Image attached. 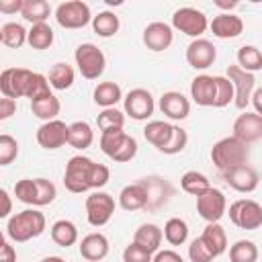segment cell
<instances>
[{
	"mask_svg": "<svg viewBox=\"0 0 262 262\" xmlns=\"http://www.w3.org/2000/svg\"><path fill=\"white\" fill-rule=\"evenodd\" d=\"M160 111L172 121H182L190 115V100L182 92L170 90L160 96Z\"/></svg>",
	"mask_w": 262,
	"mask_h": 262,
	"instance_id": "ac0fdd59",
	"label": "cell"
},
{
	"mask_svg": "<svg viewBox=\"0 0 262 262\" xmlns=\"http://www.w3.org/2000/svg\"><path fill=\"white\" fill-rule=\"evenodd\" d=\"M135 156H137V141H135V137L127 135L125 141H123V145L117 149V154L111 160H115L119 164H125V162H131Z\"/></svg>",
	"mask_w": 262,
	"mask_h": 262,
	"instance_id": "7dc6e473",
	"label": "cell"
},
{
	"mask_svg": "<svg viewBox=\"0 0 262 262\" xmlns=\"http://www.w3.org/2000/svg\"><path fill=\"white\" fill-rule=\"evenodd\" d=\"M94 160L86 158V156H74L68 160L66 164V172H63V184L70 192L74 194H82L86 190L92 188L90 180H92V170H94Z\"/></svg>",
	"mask_w": 262,
	"mask_h": 262,
	"instance_id": "3957f363",
	"label": "cell"
},
{
	"mask_svg": "<svg viewBox=\"0 0 262 262\" xmlns=\"http://www.w3.org/2000/svg\"><path fill=\"white\" fill-rule=\"evenodd\" d=\"M127 133L123 129H108V131H102L100 133V149L102 154H106L108 158H113L117 154V149L123 145Z\"/></svg>",
	"mask_w": 262,
	"mask_h": 262,
	"instance_id": "ab89813d",
	"label": "cell"
},
{
	"mask_svg": "<svg viewBox=\"0 0 262 262\" xmlns=\"http://www.w3.org/2000/svg\"><path fill=\"white\" fill-rule=\"evenodd\" d=\"M49 233H51V239H53L57 246H61V248H70V246H74V244L78 242V227H76L70 219H59V221H55V223L51 225Z\"/></svg>",
	"mask_w": 262,
	"mask_h": 262,
	"instance_id": "83f0119b",
	"label": "cell"
},
{
	"mask_svg": "<svg viewBox=\"0 0 262 262\" xmlns=\"http://www.w3.org/2000/svg\"><path fill=\"white\" fill-rule=\"evenodd\" d=\"M59 111H61V102H59V98L55 94H49L45 98H39V100H33L31 102V113L37 119H43L45 123L57 119Z\"/></svg>",
	"mask_w": 262,
	"mask_h": 262,
	"instance_id": "4dcf8cb0",
	"label": "cell"
},
{
	"mask_svg": "<svg viewBox=\"0 0 262 262\" xmlns=\"http://www.w3.org/2000/svg\"><path fill=\"white\" fill-rule=\"evenodd\" d=\"M221 176H223V180H225L233 190H237V192H254V190L258 188V182H260L258 172H256L252 166H248V164L237 166V168H233V170H229V172H223Z\"/></svg>",
	"mask_w": 262,
	"mask_h": 262,
	"instance_id": "e0dca14e",
	"label": "cell"
},
{
	"mask_svg": "<svg viewBox=\"0 0 262 262\" xmlns=\"http://www.w3.org/2000/svg\"><path fill=\"white\" fill-rule=\"evenodd\" d=\"M162 237H164V231L156 223H143L133 233V242L137 246H141L143 250H147L149 254H158L160 252Z\"/></svg>",
	"mask_w": 262,
	"mask_h": 262,
	"instance_id": "603a6c76",
	"label": "cell"
},
{
	"mask_svg": "<svg viewBox=\"0 0 262 262\" xmlns=\"http://www.w3.org/2000/svg\"><path fill=\"white\" fill-rule=\"evenodd\" d=\"M115 213V199L108 192L94 190L86 196V219L92 227H102L111 221Z\"/></svg>",
	"mask_w": 262,
	"mask_h": 262,
	"instance_id": "9c48e42d",
	"label": "cell"
},
{
	"mask_svg": "<svg viewBox=\"0 0 262 262\" xmlns=\"http://www.w3.org/2000/svg\"><path fill=\"white\" fill-rule=\"evenodd\" d=\"M51 14V6L45 0H25L20 16L25 20H29L31 25H39V23H47Z\"/></svg>",
	"mask_w": 262,
	"mask_h": 262,
	"instance_id": "1f68e13d",
	"label": "cell"
},
{
	"mask_svg": "<svg viewBox=\"0 0 262 262\" xmlns=\"http://www.w3.org/2000/svg\"><path fill=\"white\" fill-rule=\"evenodd\" d=\"M258 260V246L252 239H237L229 246V262H256Z\"/></svg>",
	"mask_w": 262,
	"mask_h": 262,
	"instance_id": "74e56055",
	"label": "cell"
},
{
	"mask_svg": "<svg viewBox=\"0 0 262 262\" xmlns=\"http://www.w3.org/2000/svg\"><path fill=\"white\" fill-rule=\"evenodd\" d=\"M227 78L231 80L233 84V90H235V98H233V104L237 108H246L250 102H252V94H254V86H256V78L254 74L242 70L237 63L233 66H227Z\"/></svg>",
	"mask_w": 262,
	"mask_h": 262,
	"instance_id": "30bf717a",
	"label": "cell"
},
{
	"mask_svg": "<svg viewBox=\"0 0 262 262\" xmlns=\"http://www.w3.org/2000/svg\"><path fill=\"white\" fill-rule=\"evenodd\" d=\"M96 125L102 131H108V129H123L125 125V113H121L117 106L113 108H102L96 117Z\"/></svg>",
	"mask_w": 262,
	"mask_h": 262,
	"instance_id": "f35d334b",
	"label": "cell"
},
{
	"mask_svg": "<svg viewBox=\"0 0 262 262\" xmlns=\"http://www.w3.org/2000/svg\"><path fill=\"white\" fill-rule=\"evenodd\" d=\"M215 88H217V94H215V106L217 108H223L229 102H233L235 90H233V84L227 76H215Z\"/></svg>",
	"mask_w": 262,
	"mask_h": 262,
	"instance_id": "60d3db41",
	"label": "cell"
},
{
	"mask_svg": "<svg viewBox=\"0 0 262 262\" xmlns=\"http://www.w3.org/2000/svg\"><path fill=\"white\" fill-rule=\"evenodd\" d=\"M237 66L250 74L262 70V51L256 45H242L237 49Z\"/></svg>",
	"mask_w": 262,
	"mask_h": 262,
	"instance_id": "e575fe53",
	"label": "cell"
},
{
	"mask_svg": "<svg viewBox=\"0 0 262 262\" xmlns=\"http://www.w3.org/2000/svg\"><path fill=\"white\" fill-rule=\"evenodd\" d=\"M172 27L192 39H201V35L209 29V20L205 16V12L192 8V6H182L178 10H174L172 14Z\"/></svg>",
	"mask_w": 262,
	"mask_h": 262,
	"instance_id": "5b68a950",
	"label": "cell"
},
{
	"mask_svg": "<svg viewBox=\"0 0 262 262\" xmlns=\"http://www.w3.org/2000/svg\"><path fill=\"white\" fill-rule=\"evenodd\" d=\"M94 141V131L90 127V123L86 121H74L70 125V133H68V145H72L74 149H86L90 147Z\"/></svg>",
	"mask_w": 262,
	"mask_h": 262,
	"instance_id": "4316f807",
	"label": "cell"
},
{
	"mask_svg": "<svg viewBox=\"0 0 262 262\" xmlns=\"http://www.w3.org/2000/svg\"><path fill=\"white\" fill-rule=\"evenodd\" d=\"M225 211H227V201L219 188L211 186L207 192L196 196V213L207 223H219V219L225 215Z\"/></svg>",
	"mask_w": 262,
	"mask_h": 262,
	"instance_id": "8fae6325",
	"label": "cell"
},
{
	"mask_svg": "<svg viewBox=\"0 0 262 262\" xmlns=\"http://www.w3.org/2000/svg\"><path fill=\"white\" fill-rule=\"evenodd\" d=\"M141 39H143V45L147 49H151V51H166L172 45V41H174V33H172L170 25L156 20V23H149L143 29Z\"/></svg>",
	"mask_w": 262,
	"mask_h": 262,
	"instance_id": "2e32d148",
	"label": "cell"
},
{
	"mask_svg": "<svg viewBox=\"0 0 262 262\" xmlns=\"http://www.w3.org/2000/svg\"><path fill=\"white\" fill-rule=\"evenodd\" d=\"M119 27H121V20H119V16H117L115 12H111V10H102V12H98V14L92 18V29H94V33H96L98 37H104V39L113 37V35L119 31Z\"/></svg>",
	"mask_w": 262,
	"mask_h": 262,
	"instance_id": "d6a6232c",
	"label": "cell"
},
{
	"mask_svg": "<svg viewBox=\"0 0 262 262\" xmlns=\"http://www.w3.org/2000/svg\"><path fill=\"white\" fill-rule=\"evenodd\" d=\"M108 178H111V170H108L104 164H94V170H92V180H90L92 188H94V190L102 188V186L108 182Z\"/></svg>",
	"mask_w": 262,
	"mask_h": 262,
	"instance_id": "681fc988",
	"label": "cell"
},
{
	"mask_svg": "<svg viewBox=\"0 0 262 262\" xmlns=\"http://www.w3.org/2000/svg\"><path fill=\"white\" fill-rule=\"evenodd\" d=\"M74 59H76L78 72L86 80H98L104 72V66H106V57H104L102 49H98L94 43L78 45L74 51Z\"/></svg>",
	"mask_w": 262,
	"mask_h": 262,
	"instance_id": "277c9868",
	"label": "cell"
},
{
	"mask_svg": "<svg viewBox=\"0 0 262 262\" xmlns=\"http://www.w3.org/2000/svg\"><path fill=\"white\" fill-rule=\"evenodd\" d=\"M252 106H254V113H258L262 117V86L254 90V94H252Z\"/></svg>",
	"mask_w": 262,
	"mask_h": 262,
	"instance_id": "9f6ffc18",
	"label": "cell"
},
{
	"mask_svg": "<svg viewBox=\"0 0 262 262\" xmlns=\"http://www.w3.org/2000/svg\"><path fill=\"white\" fill-rule=\"evenodd\" d=\"M35 72L27 68H6L0 74V92L6 98H20L29 94V86Z\"/></svg>",
	"mask_w": 262,
	"mask_h": 262,
	"instance_id": "8992f818",
	"label": "cell"
},
{
	"mask_svg": "<svg viewBox=\"0 0 262 262\" xmlns=\"http://www.w3.org/2000/svg\"><path fill=\"white\" fill-rule=\"evenodd\" d=\"M151 262H184V260H182V256H180L178 252H174V250H160V252L154 256Z\"/></svg>",
	"mask_w": 262,
	"mask_h": 262,
	"instance_id": "f5cc1de1",
	"label": "cell"
},
{
	"mask_svg": "<svg viewBox=\"0 0 262 262\" xmlns=\"http://www.w3.org/2000/svg\"><path fill=\"white\" fill-rule=\"evenodd\" d=\"M199 237L209 248L213 258H219L221 254H225V250H227V235H225V229L219 223H207V227L203 229V233Z\"/></svg>",
	"mask_w": 262,
	"mask_h": 262,
	"instance_id": "cb8c5ba5",
	"label": "cell"
},
{
	"mask_svg": "<svg viewBox=\"0 0 262 262\" xmlns=\"http://www.w3.org/2000/svg\"><path fill=\"white\" fill-rule=\"evenodd\" d=\"M186 143H188V133H186V129H182L180 125H174L168 143H166L160 151L166 154V156H174V154H180V151L186 147Z\"/></svg>",
	"mask_w": 262,
	"mask_h": 262,
	"instance_id": "7bdbcfd3",
	"label": "cell"
},
{
	"mask_svg": "<svg viewBox=\"0 0 262 262\" xmlns=\"http://www.w3.org/2000/svg\"><path fill=\"white\" fill-rule=\"evenodd\" d=\"M29 39V31L20 25V23H4L0 27V41L2 45L10 47V49H18L27 43Z\"/></svg>",
	"mask_w": 262,
	"mask_h": 262,
	"instance_id": "f1b7e54d",
	"label": "cell"
},
{
	"mask_svg": "<svg viewBox=\"0 0 262 262\" xmlns=\"http://www.w3.org/2000/svg\"><path fill=\"white\" fill-rule=\"evenodd\" d=\"M27 43L33 47V49H49L53 45V29L47 25V23H39V25H33L29 29V39Z\"/></svg>",
	"mask_w": 262,
	"mask_h": 262,
	"instance_id": "d590c367",
	"label": "cell"
},
{
	"mask_svg": "<svg viewBox=\"0 0 262 262\" xmlns=\"http://www.w3.org/2000/svg\"><path fill=\"white\" fill-rule=\"evenodd\" d=\"M217 57V49L209 39H192L186 47V61L194 70H207L213 66Z\"/></svg>",
	"mask_w": 262,
	"mask_h": 262,
	"instance_id": "5bb4252c",
	"label": "cell"
},
{
	"mask_svg": "<svg viewBox=\"0 0 262 262\" xmlns=\"http://www.w3.org/2000/svg\"><path fill=\"white\" fill-rule=\"evenodd\" d=\"M215 4H217V6H219V8H233V6H237V4H235V2H221V0H217V2H215Z\"/></svg>",
	"mask_w": 262,
	"mask_h": 262,
	"instance_id": "6f0895ef",
	"label": "cell"
},
{
	"mask_svg": "<svg viewBox=\"0 0 262 262\" xmlns=\"http://www.w3.org/2000/svg\"><path fill=\"white\" fill-rule=\"evenodd\" d=\"M188 258H190V262H213L215 260L213 254L209 252V248L203 244L201 237H194L190 242V246H188Z\"/></svg>",
	"mask_w": 262,
	"mask_h": 262,
	"instance_id": "bcb514c9",
	"label": "cell"
},
{
	"mask_svg": "<svg viewBox=\"0 0 262 262\" xmlns=\"http://www.w3.org/2000/svg\"><path fill=\"white\" fill-rule=\"evenodd\" d=\"M0 201H2V209H0V217H8L10 215V209H12V201H10V194L8 190H0Z\"/></svg>",
	"mask_w": 262,
	"mask_h": 262,
	"instance_id": "11a10c76",
	"label": "cell"
},
{
	"mask_svg": "<svg viewBox=\"0 0 262 262\" xmlns=\"http://www.w3.org/2000/svg\"><path fill=\"white\" fill-rule=\"evenodd\" d=\"M94 16L90 14V6L82 0H70L61 2L55 8V20L63 29H82L86 27Z\"/></svg>",
	"mask_w": 262,
	"mask_h": 262,
	"instance_id": "ba28073f",
	"label": "cell"
},
{
	"mask_svg": "<svg viewBox=\"0 0 262 262\" xmlns=\"http://www.w3.org/2000/svg\"><path fill=\"white\" fill-rule=\"evenodd\" d=\"M45 215L37 209H25L12 217H8V223H6V235L16 242V244H23V242H29L33 237H39L43 231H45Z\"/></svg>",
	"mask_w": 262,
	"mask_h": 262,
	"instance_id": "6da1fadb",
	"label": "cell"
},
{
	"mask_svg": "<svg viewBox=\"0 0 262 262\" xmlns=\"http://www.w3.org/2000/svg\"><path fill=\"white\" fill-rule=\"evenodd\" d=\"M123 108H125V115H129L131 119L145 121V119H149L154 115V108H156L154 96L145 88H133L123 98Z\"/></svg>",
	"mask_w": 262,
	"mask_h": 262,
	"instance_id": "7c38bea8",
	"label": "cell"
},
{
	"mask_svg": "<svg viewBox=\"0 0 262 262\" xmlns=\"http://www.w3.org/2000/svg\"><path fill=\"white\" fill-rule=\"evenodd\" d=\"M92 98L98 106L113 108L123 98V92H121V86L117 82H100V84H96V88L92 92Z\"/></svg>",
	"mask_w": 262,
	"mask_h": 262,
	"instance_id": "d4e9b609",
	"label": "cell"
},
{
	"mask_svg": "<svg viewBox=\"0 0 262 262\" xmlns=\"http://www.w3.org/2000/svg\"><path fill=\"white\" fill-rule=\"evenodd\" d=\"M78 250H80V256H82L84 260H88V262H98V260L106 258V254H108V239H106L104 233L92 231V233H88V235L82 237Z\"/></svg>",
	"mask_w": 262,
	"mask_h": 262,
	"instance_id": "ffe728a7",
	"label": "cell"
},
{
	"mask_svg": "<svg viewBox=\"0 0 262 262\" xmlns=\"http://www.w3.org/2000/svg\"><path fill=\"white\" fill-rule=\"evenodd\" d=\"M23 4L25 0H2L0 2V12H6V14H12V12H20L23 10Z\"/></svg>",
	"mask_w": 262,
	"mask_h": 262,
	"instance_id": "db71d44e",
	"label": "cell"
},
{
	"mask_svg": "<svg viewBox=\"0 0 262 262\" xmlns=\"http://www.w3.org/2000/svg\"><path fill=\"white\" fill-rule=\"evenodd\" d=\"M172 129H174V125H170L166 121H149L143 127V137H145L147 143H151L154 147L162 149L168 143V139L172 135Z\"/></svg>",
	"mask_w": 262,
	"mask_h": 262,
	"instance_id": "484cf974",
	"label": "cell"
},
{
	"mask_svg": "<svg viewBox=\"0 0 262 262\" xmlns=\"http://www.w3.org/2000/svg\"><path fill=\"white\" fill-rule=\"evenodd\" d=\"M0 262H16V250L6 239L0 242Z\"/></svg>",
	"mask_w": 262,
	"mask_h": 262,
	"instance_id": "816d5d0a",
	"label": "cell"
},
{
	"mask_svg": "<svg viewBox=\"0 0 262 262\" xmlns=\"http://www.w3.org/2000/svg\"><path fill=\"white\" fill-rule=\"evenodd\" d=\"M68 133H70V125H66L59 119H53L37 129V143L43 149H59L61 145L68 143Z\"/></svg>",
	"mask_w": 262,
	"mask_h": 262,
	"instance_id": "4fadbf2b",
	"label": "cell"
},
{
	"mask_svg": "<svg viewBox=\"0 0 262 262\" xmlns=\"http://www.w3.org/2000/svg\"><path fill=\"white\" fill-rule=\"evenodd\" d=\"M248 156H250L248 145L242 143L239 139H235L233 135L219 139L211 147V162L221 174L229 172V170H233L237 166H244L248 162Z\"/></svg>",
	"mask_w": 262,
	"mask_h": 262,
	"instance_id": "7a4b0ae2",
	"label": "cell"
},
{
	"mask_svg": "<svg viewBox=\"0 0 262 262\" xmlns=\"http://www.w3.org/2000/svg\"><path fill=\"white\" fill-rule=\"evenodd\" d=\"M215 76L201 74L190 82V98L199 106H215Z\"/></svg>",
	"mask_w": 262,
	"mask_h": 262,
	"instance_id": "44dd1931",
	"label": "cell"
},
{
	"mask_svg": "<svg viewBox=\"0 0 262 262\" xmlns=\"http://www.w3.org/2000/svg\"><path fill=\"white\" fill-rule=\"evenodd\" d=\"M18 156V141L12 135H0V166H8Z\"/></svg>",
	"mask_w": 262,
	"mask_h": 262,
	"instance_id": "ee69618b",
	"label": "cell"
},
{
	"mask_svg": "<svg viewBox=\"0 0 262 262\" xmlns=\"http://www.w3.org/2000/svg\"><path fill=\"white\" fill-rule=\"evenodd\" d=\"M37 180V207H45L51 205L57 196V188L51 180L47 178H35Z\"/></svg>",
	"mask_w": 262,
	"mask_h": 262,
	"instance_id": "f6af8a7d",
	"label": "cell"
},
{
	"mask_svg": "<svg viewBox=\"0 0 262 262\" xmlns=\"http://www.w3.org/2000/svg\"><path fill=\"white\" fill-rule=\"evenodd\" d=\"M180 186L184 192L192 194V196H201L203 192H207L211 188V182L209 178L203 174V172H196V170H188L182 174L180 178Z\"/></svg>",
	"mask_w": 262,
	"mask_h": 262,
	"instance_id": "836d02e7",
	"label": "cell"
},
{
	"mask_svg": "<svg viewBox=\"0 0 262 262\" xmlns=\"http://www.w3.org/2000/svg\"><path fill=\"white\" fill-rule=\"evenodd\" d=\"M47 78H49L51 88H55V90H68V88H72V84L76 80V72H74V68L70 63L57 61L49 70V76Z\"/></svg>",
	"mask_w": 262,
	"mask_h": 262,
	"instance_id": "f546056e",
	"label": "cell"
},
{
	"mask_svg": "<svg viewBox=\"0 0 262 262\" xmlns=\"http://www.w3.org/2000/svg\"><path fill=\"white\" fill-rule=\"evenodd\" d=\"M39 262H66V260L59 258V256H47V258H43V260H39Z\"/></svg>",
	"mask_w": 262,
	"mask_h": 262,
	"instance_id": "680465c9",
	"label": "cell"
},
{
	"mask_svg": "<svg viewBox=\"0 0 262 262\" xmlns=\"http://www.w3.org/2000/svg\"><path fill=\"white\" fill-rule=\"evenodd\" d=\"M14 113H16V100L2 96V98H0V121L10 119Z\"/></svg>",
	"mask_w": 262,
	"mask_h": 262,
	"instance_id": "f907efd6",
	"label": "cell"
},
{
	"mask_svg": "<svg viewBox=\"0 0 262 262\" xmlns=\"http://www.w3.org/2000/svg\"><path fill=\"white\" fill-rule=\"evenodd\" d=\"M162 231H164V237L170 246H182L188 237V223L180 217H172L166 221Z\"/></svg>",
	"mask_w": 262,
	"mask_h": 262,
	"instance_id": "8d00e7d4",
	"label": "cell"
},
{
	"mask_svg": "<svg viewBox=\"0 0 262 262\" xmlns=\"http://www.w3.org/2000/svg\"><path fill=\"white\" fill-rule=\"evenodd\" d=\"M209 29L217 39H235L244 31V20L237 14L221 12V14L213 16V20L209 23Z\"/></svg>",
	"mask_w": 262,
	"mask_h": 262,
	"instance_id": "d6986e66",
	"label": "cell"
},
{
	"mask_svg": "<svg viewBox=\"0 0 262 262\" xmlns=\"http://www.w3.org/2000/svg\"><path fill=\"white\" fill-rule=\"evenodd\" d=\"M14 196L25 203L37 207V180L35 178H23L14 184Z\"/></svg>",
	"mask_w": 262,
	"mask_h": 262,
	"instance_id": "b9f144b4",
	"label": "cell"
},
{
	"mask_svg": "<svg viewBox=\"0 0 262 262\" xmlns=\"http://www.w3.org/2000/svg\"><path fill=\"white\" fill-rule=\"evenodd\" d=\"M233 137L242 143H254L262 137V117L258 113H244L233 121Z\"/></svg>",
	"mask_w": 262,
	"mask_h": 262,
	"instance_id": "9a60e30c",
	"label": "cell"
},
{
	"mask_svg": "<svg viewBox=\"0 0 262 262\" xmlns=\"http://www.w3.org/2000/svg\"><path fill=\"white\" fill-rule=\"evenodd\" d=\"M229 221L239 229H258L262 225V205L252 199H239L229 205Z\"/></svg>",
	"mask_w": 262,
	"mask_h": 262,
	"instance_id": "52a82bcc",
	"label": "cell"
},
{
	"mask_svg": "<svg viewBox=\"0 0 262 262\" xmlns=\"http://www.w3.org/2000/svg\"><path fill=\"white\" fill-rule=\"evenodd\" d=\"M147 203H149V190L141 182L127 184L119 192V205L123 211H139V209L147 207Z\"/></svg>",
	"mask_w": 262,
	"mask_h": 262,
	"instance_id": "7402d4cb",
	"label": "cell"
},
{
	"mask_svg": "<svg viewBox=\"0 0 262 262\" xmlns=\"http://www.w3.org/2000/svg\"><path fill=\"white\" fill-rule=\"evenodd\" d=\"M151 260H154V254H149L147 250H143L135 242H131L123 250V262H151Z\"/></svg>",
	"mask_w": 262,
	"mask_h": 262,
	"instance_id": "c3c4849f",
	"label": "cell"
}]
</instances>
